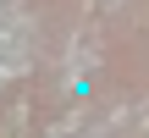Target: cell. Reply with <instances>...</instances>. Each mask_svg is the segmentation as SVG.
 Here are the masks:
<instances>
[]
</instances>
